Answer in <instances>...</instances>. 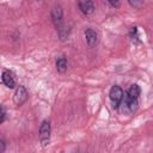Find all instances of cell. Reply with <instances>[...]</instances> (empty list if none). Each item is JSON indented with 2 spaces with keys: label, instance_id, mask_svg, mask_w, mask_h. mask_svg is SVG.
Here are the masks:
<instances>
[{
  "label": "cell",
  "instance_id": "obj_1",
  "mask_svg": "<svg viewBox=\"0 0 153 153\" xmlns=\"http://www.w3.org/2000/svg\"><path fill=\"white\" fill-rule=\"evenodd\" d=\"M123 96H124L123 90H122L120 86L115 85V86H112V87L110 88L109 98H110V100H111V104H112V108H114V109H118V106L121 105V103H122V100H123Z\"/></svg>",
  "mask_w": 153,
  "mask_h": 153
},
{
  "label": "cell",
  "instance_id": "obj_2",
  "mask_svg": "<svg viewBox=\"0 0 153 153\" xmlns=\"http://www.w3.org/2000/svg\"><path fill=\"white\" fill-rule=\"evenodd\" d=\"M50 131H51L50 122L48 120H44L39 127V140L43 147H45L50 141Z\"/></svg>",
  "mask_w": 153,
  "mask_h": 153
},
{
  "label": "cell",
  "instance_id": "obj_3",
  "mask_svg": "<svg viewBox=\"0 0 153 153\" xmlns=\"http://www.w3.org/2000/svg\"><path fill=\"white\" fill-rule=\"evenodd\" d=\"M27 97H29V93L26 91V88L23 86V85H19L16 91H14V94H13V102L16 105L20 106L23 105L26 100H27Z\"/></svg>",
  "mask_w": 153,
  "mask_h": 153
},
{
  "label": "cell",
  "instance_id": "obj_4",
  "mask_svg": "<svg viewBox=\"0 0 153 153\" xmlns=\"http://www.w3.org/2000/svg\"><path fill=\"white\" fill-rule=\"evenodd\" d=\"M139 102L135 98H130L127 94H124V102H123V111L127 114H134L137 109Z\"/></svg>",
  "mask_w": 153,
  "mask_h": 153
},
{
  "label": "cell",
  "instance_id": "obj_5",
  "mask_svg": "<svg viewBox=\"0 0 153 153\" xmlns=\"http://www.w3.org/2000/svg\"><path fill=\"white\" fill-rule=\"evenodd\" d=\"M78 6L84 16H91L94 12V5L92 0H78Z\"/></svg>",
  "mask_w": 153,
  "mask_h": 153
},
{
  "label": "cell",
  "instance_id": "obj_6",
  "mask_svg": "<svg viewBox=\"0 0 153 153\" xmlns=\"http://www.w3.org/2000/svg\"><path fill=\"white\" fill-rule=\"evenodd\" d=\"M51 20L55 24V26H59L60 24H62V18H63V10L60 5H55L51 8Z\"/></svg>",
  "mask_w": 153,
  "mask_h": 153
},
{
  "label": "cell",
  "instance_id": "obj_7",
  "mask_svg": "<svg viewBox=\"0 0 153 153\" xmlns=\"http://www.w3.org/2000/svg\"><path fill=\"white\" fill-rule=\"evenodd\" d=\"M1 80H2V84L8 87V88H13L16 86V80H14V76L13 74L7 71V69H4L2 71V75H1Z\"/></svg>",
  "mask_w": 153,
  "mask_h": 153
},
{
  "label": "cell",
  "instance_id": "obj_8",
  "mask_svg": "<svg viewBox=\"0 0 153 153\" xmlns=\"http://www.w3.org/2000/svg\"><path fill=\"white\" fill-rule=\"evenodd\" d=\"M85 38H86V42L90 47H94L98 42V35L94 30L92 29H87L85 31Z\"/></svg>",
  "mask_w": 153,
  "mask_h": 153
},
{
  "label": "cell",
  "instance_id": "obj_9",
  "mask_svg": "<svg viewBox=\"0 0 153 153\" xmlns=\"http://www.w3.org/2000/svg\"><path fill=\"white\" fill-rule=\"evenodd\" d=\"M56 30H57V35L61 41H65L69 35V27L66 26L65 24H60L59 26H56Z\"/></svg>",
  "mask_w": 153,
  "mask_h": 153
},
{
  "label": "cell",
  "instance_id": "obj_10",
  "mask_svg": "<svg viewBox=\"0 0 153 153\" xmlns=\"http://www.w3.org/2000/svg\"><path fill=\"white\" fill-rule=\"evenodd\" d=\"M140 92H141L140 87H139L136 84H134V85H131V86L129 87V90L127 91L126 94H127L128 97H130V98H135V99H137L139 96H140Z\"/></svg>",
  "mask_w": 153,
  "mask_h": 153
},
{
  "label": "cell",
  "instance_id": "obj_11",
  "mask_svg": "<svg viewBox=\"0 0 153 153\" xmlns=\"http://www.w3.org/2000/svg\"><path fill=\"white\" fill-rule=\"evenodd\" d=\"M56 69L60 73H65L67 69V60L65 56H61L56 60Z\"/></svg>",
  "mask_w": 153,
  "mask_h": 153
},
{
  "label": "cell",
  "instance_id": "obj_12",
  "mask_svg": "<svg viewBox=\"0 0 153 153\" xmlns=\"http://www.w3.org/2000/svg\"><path fill=\"white\" fill-rule=\"evenodd\" d=\"M129 37L130 39L134 42V43H137L139 42V33H137V27L136 26H133L129 31Z\"/></svg>",
  "mask_w": 153,
  "mask_h": 153
},
{
  "label": "cell",
  "instance_id": "obj_13",
  "mask_svg": "<svg viewBox=\"0 0 153 153\" xmlns=\"http://www.w3.org/2000/svg\"><path fill=\"white\" fill-rule=\"evenodd\" d=\"M128 2L134 8H140L143 5V0H128Z\"/></svg>",
  "mask_w": 153,
  "mask_h": 153
},
{
  "label": "cell",
  "instance_id": "obj_14",
  "mask_svg": "<svg viewBox=\"0 0 153 153\" xmlns=\"http://www.w3.org/2000/svg\"><path fill=\"white\" fill-rule=\"evenodd\" d=\"M108 2H109V5L111 6V7H114V8H118L120 7V0H106Z\"/></svg>",
  "mask_w": 153,
  "mask_h": 153
},
{
  "label": "cell",
  "instance_id": "obj_15",
  "mask_svg": "<svg viewBox=\"0 0 153 153\" xmlns=\"http://www.w3.org/2000/svg\"><path fill=\"white\" fill-rule=\"evenodd\" d=\"M6 120V111L4 109V106H1V118H0V123H4Z\"/></svg>",
  "mask_w": 153,
  "mask_h": 153
},
{
  "label": "cell",
  "instance_id": "obj_16",
  "mask_svg": "<svg viewBox=\"0 0 153 153\" xmlns=\"http://www.w3.org/2000/svg\"><path fill=\"white\" fill-rule=\"evenodd\" d=\"M5 147H6V142L4 139H0V153H2L5 151Z\"/></svg>",
  "mask_w": 153,
  "mask_h": 153
}]
</instances>
